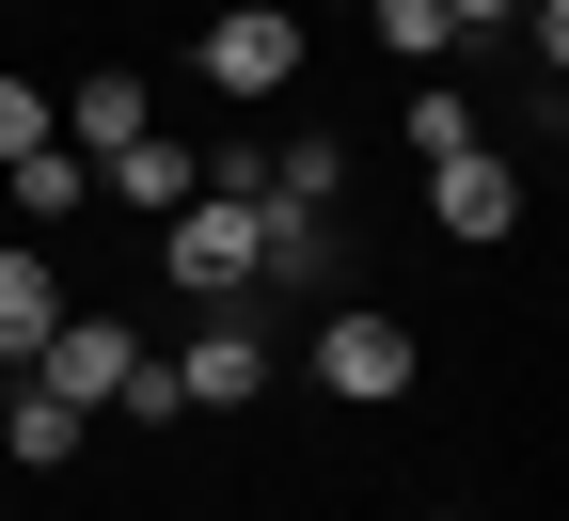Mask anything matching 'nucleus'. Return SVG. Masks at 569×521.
Here are the masks:
<instances>
[{"label": "nucleus", "mask_w": 569, "mask_h": 521, "mask_svg": "<svg viewBox=\"0 0 569 521\" xmlns=\"http://www.w3.org/2000/svg\"><path fill=\"white\" fill-rule=\"evenodd\" d=\"M0 380H17V363H0Z\"/></svg>", "instance_id": "nucleus-17"}, {"label": "nucleus", "mask_w": 569, "mask_h": 521, "mask_svg": "<svg viewBox=\"0 0 569 521\" xmlns=\"http://www.w3.org/2000/svg\"><path fill=\"white\" fill-rule=\"evenodd\" d=\"M206 80H222V96H284V80H301V17H284V0L206 17Z\"/></svg>", "instance_id": "nucleus-5"}, {"label": "nucleus", "mask_w": 569, "mask_h": 521, "mask_svg": "<svg viewBox=\"0 0 569 521\" xmlns=\"http://www.w3.org/2000/svg\"><path fill=\"white\" fill-rule=\"evenodd\" d=\"M348 190V142H284V159H269V206H332Z\"/></svg>", "instance_id": "nucleus-13"}, {"label": "nucleus", "mask_w": 569, "mask_h": 521, "mask_svg": "<svg viewBox=\"0 0 569 521\" xmlns=\"http://www.w3.org/2000/svg\"><path fill=\"white\" fill-rule=\"evenodd\" d=\"M96 190H111V206H142V221H174V206H190V142H159V127H142V142H111V159H96Z\"/></svg>", "instance_id": "nucleus-8"}, {"label": "nucleus", "mask_w": 569, "mask_h": 521, "mask_svg": "<svg viewBox=\"0 0 569 521\" xmlns=\"http://www.w3.org/2000/svg\"><path fill=\"white\" fill-rule=\"evenodd\" d=\"M48 127H63V111H48L32 80H0V159H32V142H48Z\"/></svg>", "instance_id": "nucleus-14"}, {"label": "nucleus", "mask_w": 569, "mask_h": 521, "mask_svg": "<svg viewBox=\"0 0 569 521\" xmlns=\"http://www.w3.org/2000/svg\"><path fill=\"white\" fill-rule=\"evenodd\" d=\"M443 17H459V32H475V17H522V0H443Z\"/></svg>", "instance_id": "nucleus-15"}, {"label": "nucleus", "mask_w": 569, "mask_h": 521, "mask_svg": "<svg viewBox=\"0 0 569 521\" xmlns=\"http://www.w3.org/2000/svg\"><path fill=\"white\" fill-rule=\"evenodd\" d=\"M365 17H380V48H396V63H443V48H459L443 0H365Z\"/></svg>", "instance_id": "nucleus-12"}, {"label": "nucleus", "mask_w": 569, "mask_h": 521, "mask_svg": "<svg viewBox=\"0 0 569 521\" xmlns=\"http://www.w3.org/2000/svg\"><path fill=\"white\" fill-rule=\"evenodd\" d=\"M80 442H96V411H63L48 380H0V459H17V474H63Z\"/></svg>", "instance_id": "nucleus-7"}, {"label": "nucleus", "mask_w": 569, "mask_h": 521, "mask_svg": "<svg viewBox=\"0 0 569 521\" xmlns=\"http://www.w3.org/2000/svg\"><path fill=\"white\" fill-rule=\"evenodd\" d=\"M0 174H17V206H32V221H80V206H96V159H80L63 127L32 142V159H0Z\"/></svg>", "instance_id": "nucleus-11"}, {"label": "nucleus", "mask_w": 569, "mask_h": 521, "mask_svg": "<svg viewBox=\"0 0 569 521\" xmlns=\"http://www.w3.org/2000/svg\"><path fill=\"white\" fill-rule=\"evenodd\" d=\"M427 206H443V238H507V221H522V174L490 159V142H459V159H427Z\"/></svg>", "instance_id": "nucleus-6"}, {"label": "nucleus", "mask_w": 569, "mask_h": 521, "mask_svg": "<svg viewBox=\"0 0 569 521\" xmlns=\"http://www.w3.org/2000/svg\"><path fill=\"white\" fill-rule=\"evenodd\" d=\"M159 269L190 284L206 317H222V301H253V269H269V253H253V206H222V190H190V206L159 221Z\"/></svg>", "instance_id": "nucleus-1"}, {"label": "nucleus", "mask_w": 569, "mask_h": 521, "mask_svg": "<svg viewBox=\"0 0 569 521\" xmlns=\"http://www.w3.org/2000/svg\"><path fill=\"white\" fill-rule=\"evenodd\" d=\"M48 332H63V269H48V253L17 238V253H0V363H32Z\"/></svg>", "instance_id": "nucleus-9"}, {"label": "nucleus", "mask_w": 569, "mask_h": 521, "mask_svg": "<svg viewBox=\"0 0 569 521\" xmlns=\"http://www.w3.org/2000/svg\"><path fill=\"white\" fill-rule=\"evenodd\" d=\"M159 380H174V411H238V395H269V332H253V301H222V317L159 363Z\"/></svg>", "instance_id": "nucleus-4"}, {"label": "nucleus", "mask_w": 569, "mask_h": 521, "mask_svg": "<svg viewBox=\"0 0 569 521\" xmlns=\"http://www.w3.org/2000/svg\"><path fill=\"white\" fill-rule=\"evenodd\" d=\"M0 521H17V490H0Z\"/></svg>", "instance_id": "nucleus-16"}, {"label": "nucleus", "mask_w": 569, "mask_h": 521, "mask_svg": "<svg viewBox=\"0 0 569 521\" xmlns=\"http://www.w3.org/2000/svg\"><path fill=\"white\" fill-rule=\"evenodd\" d=\"M317 395H348V411L411 395V317H380V301H332V317H317Z\"/></svg>", "instance_id": "nucleus-2"}, {"label": "nucleus", "mask_w": 569, "mask_h": 521, "mask_svg": "<svg viewBox=\"0 0 569 521\" xmlns=\"http://www.w3.org/2000/svg\"><path fill=\"white\" fill-rule=\"evenodd\" d=\"M17 380H48L63 411H111V395L142 380V332H127V317H63V332H48V348L17 363Z\"/></svg>", "instance_id": "nucleus-3"}, {"label": "nucleus", "mask_w": 569, "mask_h": 521, "mask_svg": "<svg viewBox=\"0 0 569 521\" xmlns=\"http://www.w3.org/2000/svg\"><path fill=\"white\" fill-rule=\"evenodd\" d=\"M142 127H159V111H142V80H127V63H96V80L63 96V142H80V159H111V142H142Z\"/></svg>", "instance_id": "nucleus-10"}]
</instances>
